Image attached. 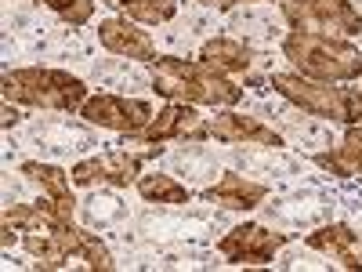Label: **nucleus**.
Segmentation results:
<instances>
[{"mask_svg":"<svg viewBox=\"0 0 362 272\" xmlns=\"http://www.w3.org/2000/svg\"><path fill=\"white\" fill-rule=\"evenodd\" d=\"M153 91L170 102H192V106H214V109H232L243 98V87L228 80V73L206 66L203 58H174V55H156L148 62Z\"/></svg>","mask_w":362,"mask_h":272,"instance_id":"f257e3e1","label":"nucleus"},{"mask_svg":"<svg viewBox=\"0 0 362 272\" xmlns=\"http://www.w3.org/2000/svg\"><path fill=\"white\" fill-rule=\"evenodd\" d=\"M283 55L290 58L293 73L326 80V84H348L362 76V51L344 37H322V33H290L283 37Z\"/></svg>","mask_w":362,"mask_h":272,"instance_id":"f03ea898","label":"nucleus"},{"mask_svg":"<svg viewBox=\"0 0 362 272\" xmlns=\"http://www.w3.org/2000/svg\"><path fill=\"white\" fill-rule=\"evenodd\" d=\"M4 98L15 106H33V109H54V113H73L90 95L87 84L73 73L47 69V66H22L4 73Z\"/></svg>","mask_w":362,"mask_h":272,"instance_id":"7ed1b4c3","label":"nucleus"},{"mask_svg":"<svg viewBox=\"0 0 362 272\" xmlns=\"http://www.w3.org/2000/svg\"><path fill=\"white\" fill-rule=\"evenodd\" d=\"M272 87L276 95L293 102L319 120H334V124H348L351 116V87H334L326 80H312L300 73H272Z\"/></svg>","mask_w":362,"mask_h":272,"instance_id":"20e7f679","label":"nucleus"},{"mask_svg":"<svg viewBox=\"0 0 362 272\" xmlns=\"http://www.w3.org/2000/svg\"><path fill=\"white\" fill-rule=\"evenodd\" d=\"M279 11L297 33H322V37L362 33V11L351 8V0H283Z\"/></svg>","mask_w":362,"mask_h":272,"instance_id":"39448f33","label":"nucleus"},{"mask_svg":"<svg viewBox=\"0 0 362 272\" xmlns=\"http://www.w3.org/2000/svg\"><path fill=\"white\" fill-rule=\"evenodd\" d=\"M290 239V232H272L257 222H243L218 239V254L232 265H268Z\"/></svg>","mask_w":362,"mask_h":272,"instance_id":"423d86ee","label":"nucleus"},{"mask_svg":"<svg viewBox=\"0 0 362 272\" xmlns=\"http://www.w3.org/2000/svg\"><path fill=\"white\" fill-rule=\"evenodd\" d=\"M156 153V149H153ZM153 153H131V149H116V153L95 157V160H80L69 178L73 186H112V189H127L131 181L141 178V167Z\"/></svg>","mask_w":362,"mask_h":272,"instance_id":"0eeeda50","label":"nucleus"},{"mask_svg":"<svg viewBox=\"0 0 362 272\" xmlns=\"http://www.w3.org/2000/svg\"><path fill=\"white\" fill-rule=\"evenodd\" d=\"M76 113L87 124L105 128V131H119V135H138L148 120H153V106L138 102V98H124V95H90Z\"/></svg>","mask_w":362,"mask_h":272,"instance_id":"6e6552de","label":"nucleus"},{"mask_svg":"<svg viewBox=\"0 0 362 272\" xmlns=\"http://www.w3.org/2000/svg\"><path fill=\"white\" fill-rule=\"evenodd\" d=\"M127 138L141 142V145H163V142H174V138L177 142H203V116L196 113L192 102H170L160 113H153V120H148L138 135H127Z\"/></svg>","mask_w":362,"mask_h":272,"instance_id":"1a4fd4ad","label":"nucleus"},{"mask_svg":"<svg viewBox=\"0 0 362 272\" xmlns=\"http://www.w3.org/2000/svg\"><path fill=\"white\" fill-rule=\"evenodd\" d=\"M203 138H214V142H225V145H264V149H279L283 138L264 128L261 120L254 116H243V113H218L210 124H203Z\"/></svg>","mask_w":362,"mask_h":272,"instance_id":"9d476101","label":"nucleus"},{"mask_svg":"<svg viewBox=\"0 0 362 272\" xmlns=\"http://www.w3.org/2000/svg\"><path fill=\"white\" fill-rule=\"evenodd\" d=\"M22 174L44 193L40 203L51 210V215L73 222L76 200H73V178H69V171L54 167V164H44V160H25V164H22Z\"/></svg>","mask_w":362,"mask_h":272,"instance_id":"9b49d317","label":"nucleus"},{"mask_svg":"<svg viewBox=\"0 0 362 272\" xmlns=\"http://www.w3.org/2000/svg\"><path fill=\"white\" fill-rule=\"evenodd\" d=\"M98 40H102L105 51H112L119 58H134V62H145V66L156 58L153 37H148L141 29V22H134V18H102Z\"/></svg>","mask_w":362,"mask_h":272,"instance_id":"f8f14e48","label":"nucleus"},{"mask_svg":"<svg viewBox=\"0 0 362 272\" xmlns=\"http://www.w3.org/2000/svg\"><path fill=\"white\" fill-rule=\"evenodd\" d=\"M305 244L312 251L329 254L334 261H341L344 268H358L362 272V236L351 225H344V222H334V225H322V229L308 232Z\"/></svg>","mask_w":362,"mask_h":272,"instance_id":"ddd939ff","label":"nucleus"},{"mask_svg":"<svg viewBox=\"0 0 362 272\" xmlns=\"http://www.w3.org/2000/svg\"><path fill=\"white\" fill-rule=\"evenodd\" d=\"M264 196H268V186L250 181L243 174H221L214 186L203 193L206 203H221L228 210H254L257 203H264Z\"/></svg>","mask_w":362,"mask_h":272,"instance_id":"4468645a","label":"nucleus"},{"mask_svg":"<svg viewBox=\"0 0 362 272\" xmlns=\"http://www.w3.org/2000/svg\"><path fill=\"white\" fill-rule=\"evenodd\" d=\"M315 167L337 174V178H355L362 174V124H348L344 142L334 149V153H315L312 157Z\"/></svg>","mask_w":362,"mask_h":272,"instance_id":"2eb2a0df","label":"nucleus"},{"mask_svg":"<svg viewBox=\"0 0 362 272\" xmlns=\"http://www.w3.org/2000/svg\"><path fill=\"white\" fill-rule=\"evenodd\" d=\"M199 58L221 73H247L254 66V51L235 37H214L199 47Z\"/></svg>","mask_w":362,"mask_h":272,"instance_id":"dca6fc26","label":"nucleus"},{"mask_svg":"<svg viewBox=\"0 0 362 272\" xmlns=\"http://www.w3.org/2000/svg\"><path fill=\"white\" fill-rule=\"evenodd\" d=\"M112 11H119L124 18H134L141 26H163L174 18L177 0H102Z\"/></svg>","mask_w":362,"mask_h":272,"instance_id":"f3484780","label":"nucleus"},{"mask_svg":"<svg viewBox=\"0 0 362 272\" xmlns=\"http://www.w3.org/2000/svg\"><path fill=\"white\" fill-rule=\"evenodd\" d=\"M134 186H138V193L148 200V203H170V207H185L189 200H192V193L185 189V186H181V181L177 178H170V174H141L138 181H134Z\"/></svg>","mask_w":362,"mask_h":272,"instance_id":"a211bd4d","label":"nucleus"},{"mask_svg":"<svg viewBox=\"0 0 362 272\" xmlns=\"http://www.w3.org/2000/svg\"><path fill=\"white\" fill-rule=\"evenodd\" d=\"M40 8H51L62 22L69 26H87L95 18V0H37Z\"/></svg>","mask_w":362,"mask_h":272,"instance_id":"6ab92c4d","label":"nucleus"},{"mask_svg":"<svg viewBox=\"0 0 362 272\" xmlns=\"http://www.w3.org/2000/svg\"><path fill=\"white\" fill-rule=\"evenodd\" d=\"M80 258H83V265H87V268H95V272H109V268H116V261H112L109 247L102 244V239H98L95 232H83Z\"/></svg>","mask_w":362,"mask_h":272,"instance_id":"aec40b11","label":"nucleus"},{"mask_svg":"<svg viewBox=\"0 0 362 272\" xmlns=\"http://www.w3.org/2000/svg\"><path fill=\"white\" fill-rule=\"evenodd\" d=\"M348 124H362V87H351V116Z\"/></svg>","mask_w":362,"mask_h":272,"instance_id":"412c9836","label":"nucleus"},{"mask_svg":"<svg viewBox=\"0 0 362 272\" xmlns=\"http://www.w3.org/2000/svg\"><path fill=\"white\" fill-rule=\"evenodd\" d=\"M206 8H218V11H228V8H239V4H261V0H199Z\"/></svg>","mask_w":362,"mask_h":272,"instance_id":"4be33fe9","label":"nucleus"},{"mask_svg":"<svg viewBox=\"0 0 362 272\" xmlns=\"http://www.w3.org/2000/svg\"><path fill=\"white\" fill-rule=\"evenodd\" d=\"M4 128H11V124H18V109H11V102L4 98V120H0Z\"/></svg>","mask_w":362,"mask_h":272,"instance_id":"5701e85b","label":"nucleus"}]
</instances>
